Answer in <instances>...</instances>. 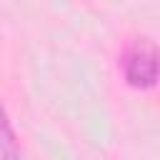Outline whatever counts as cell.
<instances>
[{"mask_svg": "<svg viewBox=\"0 0 160 160\" xmlns=\"http://www.w3.org/2000/svg\"><path fill=\"white\" fill-rule=\"evenodd\" d=\"M0 160H18V145H15L8 120L2 115V108H0Z\"/></svg>", "mask_w": 160, "mask_h": 160, "instance_id": "cell-2", "label": "cell"}, {"mask_svg": "<svg viewBox=\"0 0 160 160\" xmlns=\"http://www.w3.org/2000/svg\"><path fill=\"white\" fill-rule=\"evenodd\" d=\"M122 75L128 85L148 90L158 80V52L150 38H135L122 52Z\"/></svg>", "mask_w": 160, "mask_h": 160, "instance_id": "cell-1", "label": "cell"}]
</instances>
